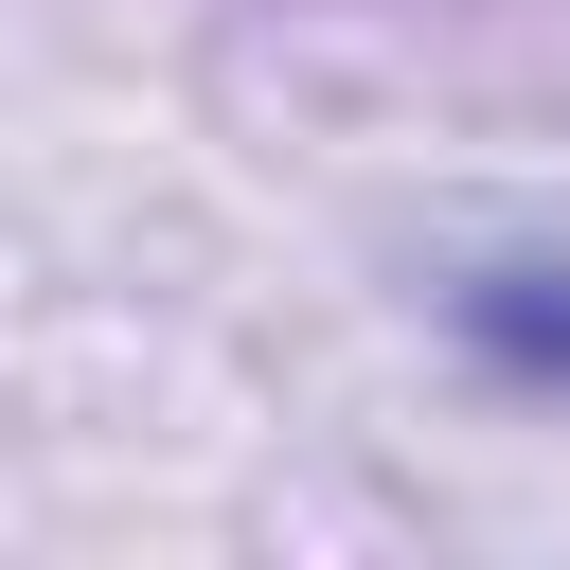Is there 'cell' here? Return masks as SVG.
<instances>
[{"mask_svg": "<svg viewBox=\"0 0 570 570\" xmlns=\"http://www.w3.org/2000/svg\"><path fill=\"white\" fill-rule=\"evenodd\" d=\"M445 321H463V356H481V374H517V392H570V249L463 267V285H445Z\"/></svg>", "mask_w": 570, "mask_h": 570, "instance_id": "1", "label": "cell"}]
</instances>
